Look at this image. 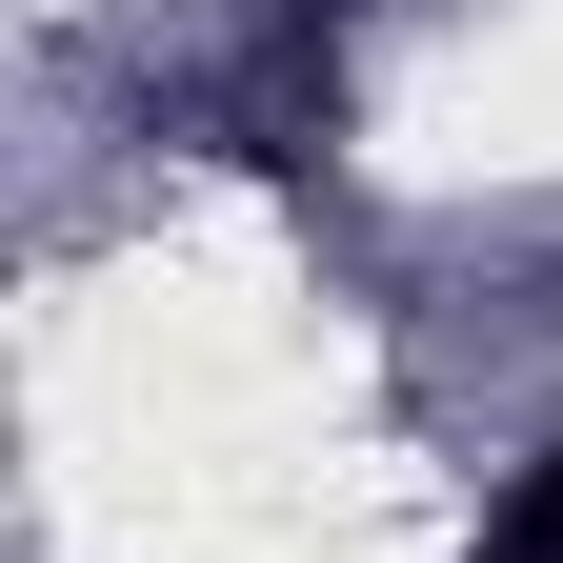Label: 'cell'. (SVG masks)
Here are the masks:
<instances>
[{
    "label": "cell",
    "instance_id": "obj_1",
    "mask_svg": "<svg viewBox=\"0 0 563 563\" xmlns=\"http://www.w3.org/2000/svg\"><path fill=\"white\" fill-rule=\"evenodd\" d=\"M483 563H563V443L504 483V504H483Z\"/></svg>",
    "mask_w": 563,
    "mask_h": 563
}]
</instances>
